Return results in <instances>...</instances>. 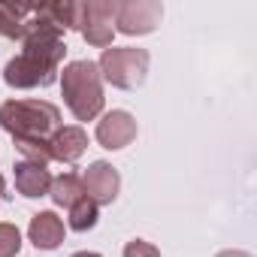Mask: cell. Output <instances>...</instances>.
<instances>
[{
	"instance_id": "cell-6",
	"label": "cell",
	"mask_w": 257,
	"mask_h": 257,
	"mask_svg": "<svg viewBox=\"0 0 257 257\" xmlns=\"http://www.w3.org/2000/svg\"><path fill=\"white\" fill-rule=\"evenodd\" d=\"M161 16H164V7L158 0H127V4L115 7V25L127 37L152 34L161 25Z\"/></svg>"
},
{
	"instance_id": "cell-18",
	"label": "cell",
	"mask_w": 257,
	"mask_h": 257,
	"mask_svg": "<svg viewBox=\"0 0 257 257\" xmlns=\"http://www.w3.org/2000/svg\"><path fill=\"white\" fill-rule=\"evenodd\" d=\"M218 257H251L248 251H221Z\"/></svg>"
},
{
	"instance_id": "cell-19",
	"label": "cell",
	"mask_w": 257,
	"mask_h": 257,
	"mask_svg": "<svg viewBox=\"0 0 257 257\" xmlns=\"http://www.w3.org/2000/svg\"><path fill=\"white\" fill-rule=\"evenodd\" d=\"M73 257H100V254H94V251H79V254H73Z\"/></svg>"
},
{
	"instance_id": "cell-5",
	"label": "cell",
	"mask_w": 257,
	"mask_h": 257,
	"mask_svg": "<svg viewBox=\"0 0 257 257\" xmlns=\"http://www.w3.org/2000/svg\"><path fill=\"white\" fill-rule=\"evenodd\" d=\"M115 7L118 4H103V0H88V4H76V31L97 46L106 49L112 46L115 37Z\"/></svg>"
},
{
	"instance_id": "cell-15",
	"label": "cell",
	"mask_w": 257,
	"mask_h": 257,
	"mask_svg": "<svg viewBox=\"0 0 257 257\" xmlns=\"http://www.w3.org/2000/svg\"><path fill=\"white\" fill-rule=\"evenodd\" d=\"M16 149L25 155V161L31 164H49L52 155H49V143H40V140H16Z\"/></svg>"
},
{
	"instance_id": "cell-7",
	"label": "cell",
	"mask_w": 257,
	"mask_h": 257,
	"mask_svg": "<svg viewBox=\"0 0 257 257\" xmlns=\"http://www.w3.org/2000/svg\"><path fill=\"white\" fill-rule=\"evenodd\" d=\"M82 188H85V194H88L97 206H109V203H115V197H118L121 176H118V170H115L112 164L94 161V164L85 170V176H82Z\"/></svg>"
},
{
	"instance_id": "cell-12",
	"label": "cell",
	"mask_w": 257,
	"mask_h": 257,
	"mask_svg": "<svg viewBox=\"0 0 257 257\" xmlns=\"http://www.w3.org/2000/svg\"><path fill=\"white\" fill-rule=\"evenodd\" d=\"M31 13L34 7H25V4H0V37L22 40L25 22L31 19Z\"/></svg>"
},
{
	"instance_id": "cell-14",
	"label": "cell",
	"mask_w": 257,
	"mask_h": 257,
	"mask_svg": "<svg viewBox=\"0 0 257 257\" xmlns=\"http://www.w3.org/2000/svg\"><path fill=\"white\" fill-rule=\"evenodd\" d=\"M94 224H97V203L85 194L79 203L70 206V227L79 230V233H85V230H91Z\"/></svg>"
},
{
	"instance_id": "cell-10",
	"label": "cell",
	"mask_w": 257,
	"mask_h": 257,
	"mask_svg": "<svg viewBox=\"0 0 257 257\" xmlns=\"http://www.w3.org/2000/svg\"><path fill=\"white\" fill-rule=\"evenodd\" d=\"M28 236L34 242V248L40 251H52L64 242V221L55 215V212H37L31 218V227H28Z\"/></svg>"
},
{
	"instance_id": "cell-4",
	"label": "cell",
	"mask_w": 257,
	"mask_h": 257,
	"mask_svg": "<svg viewBox=\"0 0 257 257\" xmlns=\"http://www.w3.org/2000/svg\"><path fill=\"white\" fill-rule=\"evenodd\" d=\"M100 76L121 91H134L146 82L149 73V52L146 49H134V46H124V49H103L100 64H97Z\"/></svg>"
},
{
	"instance_id": "cell-13",
	"label": "cell",
	"mask_w": 257,
	"mask_h": 257,
	"mask_svg": "<svg viewBox=\"0 0 257 257\" xmlns=\"http://www.w3.org/2000/svg\"><path fill=\"white\" fill-rule=\"evenodd\" d=\"M49 197L58 203V206H64V209H70L73 203H79L82 197H85V188H82V179L76 176V173H64V176H58V179H52V188H49Z\"/></svg>"
},
{
	"instance_id": "cell-17",
	"label": "cell",
	"mask_w": 257,
	"mask_h": 257,
	"mask_svg": "<svg viewBox=\"0 0 257 257\" xmlns=\"http://www.w3.org/2000/svg\"><path fill=\"white\" fill-rule=\"evenodd\" d=\"M124 257H161V251H158L155 245L143 242V239H134V242H127Z\"/></svg>"
},
{
	"instance_id": "cell-2",
	"label": "cell",
	"mask_w": 257,
	"mask_h": 257,
	"mask_svg": "<svg viewBox=\"0 0 257 257\" xmlns=\"http://www.w3.org/2000/svg\"><path fill=\"white\" fill-rule=\"evenodd\" d=\"M0 127L13 134V140L49 143V137L61 127V112L46 100H7L0 106Z\"/></svg>"
},
{
	"instance_id": "cell-16",
	"label": "cell",
	"mask_w": 257,
	"mask_h": 257,
	"mask_svg": "<svg viewBox=\"0 0 257 257\" xmlns=\"http://www.w3.org/2000/svg\"><path fill=\"white\" fill-rule=\"evenodd\" d=\"M22 248V233L13 224H0V257H16Z\"/></svg>"
},
{
	"instance_id": "cell-9",
	"label": "cell",
	"mask_w": 257,
	"mask_h": 257,
	"mask_svg": "<svg viewBox=\"0 0 257 257\" xmlns=\"http://www.w3.org/2000/svg\"><path fill=\"white\" fill-rule=\"evenodd\" d=\"M88 149V134L82 127H58V131L49 137V155L52 161H61V164H73L85 155Z\"/></svg>"
},
{
	"instance_id": "cell-20",
	"label": "cell",
	"mask_w": 257,
	"mask_h": 257,
	"mask_svg": "<svg viewBox=\"0 0 257 257\" xmlns=\"http://www.w3.org/2000/svg\"><path fill=\"white\" fill-rule=\"evenodd\" d=\"M0 200H4V176H0Z\"/></svg>"
},
{
	"instance_id": "cell-8",
	"label": "cell",
	"mask_w": 257,
	"mask_h": 257,
	"mask_svg": "<svg viewBox=\"0 0 257 257\" xmlns=\"http://www.w3.org/2000/svg\"><path fill=\"white\" fill-rule=\"evenodd\" d=\"M137 140V121L131 112H124V109H112L103 115V121L97 124V143L109 152L115 149H124V146H131Z\"/></svg>"
},
{
	"instance_id": "cell-11",
	"label": "cell",
	"mask_w": 257,
	"mask_h": 257,
	"mask_svg": "<svg viewBox=\"0 0 257 257\" xmlns=\"http://www.w3.org/2000/svg\"><path fill=\"white\" fill-rule=\"evenodd\" d=\"M16 191L22 197H46L49 188H52V176L43 164H31V161H22L16 164Z\"/></svg>"
},
{
	"instance_id": "cell-3",
	"label": "cell",
	"mask_w": 257,
	"mask_h": 257,
	"mask_svg": "<svg viewBox=\"0 0 257 257\" xmlns=\"http://www.w3.org/2000/svg\"><path fill=\"white\" fill-rule=\"evenodd\" d=\"M61 91L79 121H94L103 109V76L94 61H73L61 73Z\"/></svg>"
},
{
	"instance_id": "cell-1",
	"label": "cell",
	"mask_w": 257,
	"mask_h": 257,
	"mask_svg": "<svg viewBox=\"0 0 257 257\" xmlns=\"http://www.w3.org/2000/svg\"><path fill=\"white\" fill-rule=\"evenodd\" d=\"M64 55V31L31 13L22 34V55H16L4 67V82L10 88H49L58 79Z\"/></svg>"
}]
</instances>
